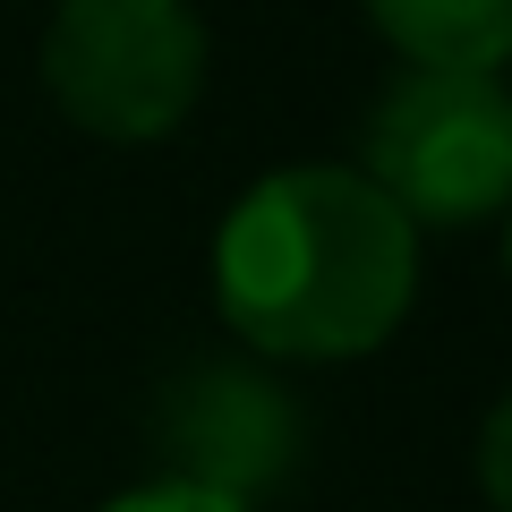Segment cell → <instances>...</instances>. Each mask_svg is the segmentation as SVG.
<instances>
[{
    "label": "cell",
    "mask_w": 512,
    "mask_h": 512,
    "mask_svg": "<svg viewBox=\"0 0 512 512\" xmlns=\"http://www.w3.org/2000/svg\"><path fill=\"white\" fill-rule=\"evenodd\" d=\"M419 299V231L359 163L265 171L214 231V308L256 359H367Z\"/></svg>",
    "instance_id": "cell-1"
},
{
    "label": "cell",
    "mask_w": 512,
    "mask_h": 512,
    "mask_svg": "<svg viewBox=\"0 0 512 512\" xmlns=\"http://www.w3.org/2000/svg\"><path fill=\"white\" fill-rule=\"evenodd\" d=\"M359 171L410 231H470L512 205V86L504 69H402L359 128Z\"/></svg>",
    "instance_id": "cell-2"
},
{
    "label": "cell",
    "mask_w": 512,
    "mask_h": 512,
    "mask_svg": "<svg viewBox=\"0 0 512 512\" xmlns=\"http://www.w3.org/2000/svg\"><path fill=\"white\" fill-rule=\"evenodd\" d=\"M214 43L197 0H60L43 26V94L103 146H154L197 111Z\"/></svg>",
    "instance_id": "cell-3"
},
{
    "label": "cell",
    "mask_w": 512,
    "mask_h": 512,
    "mask_svg": "<svg viewBox=\"0 0 512 512\" xmlns=\"http://www.w3.org/2000/svg\"><path fill=\"white\" fill-rule=\"evenodd\" d=\"M154 436L171 453L163 478H188V487H214L231 504H256L299 461V402L256 359H197L163 393V427Z\"/></svg>",
    "instance_id": "cell-4"
},
{
    "label": "cell",
    "mask_w": 512,
    "mask_h": 512,
    "mask_svg": "<svg viewBox=\"0 0 512 512\" xmlns=\"http://www.w3.org/2000/svg\"><path fill=\"white\" fill-rule=\"evenodd\" d=\"M402 69H504L512 0H359Z\"/></svg>",
    "instance_id": "cell-5"
},
{
    "label": "cell",
    "mask_w": 512,
    "mask_h": 512,
    "mask_svg": "<svg viewBox=\"0 0 512 512\" xmlns=\"http://www.w3.org/2000/svg\"><path fill=\"white\" fill-rule=\"evenodd\" d=\"M470 461H478V495H487L495 512H512V393L487 410V427H478V453H470Z\"/></svg>",
    "instance_id": "cell-6"
},
{
    "label": "cell",
    "mask_w": 512,
    "mask_h": 512,
    "mask_svg": "<svg viewBox=\"0 0 512 512\" xmlns=\"http://www.w3.org/2000/svg\"><path fill=\"white\" fill-rule=\"evenodd\" d=\"M103 512H248V504H231V495H214V487H188V478H146V487L111 495Z\"/></svg>",
    "instance_id": "cell-7"
},
{
    "label": "cell",
    "mask_w": 512,
    "mask_h": 512,
    "mask_svg": "<svg viewBox=\"0 0 512 512\" xmlns=\"http://www.w3.org/2000/svg\"><path fill=\"white\" fill-rule=\"evenodd\" d=\"M504 274H512V222H504Z\"/></svg>",
    "instance_id": "cell-8"
}]
</instances>
